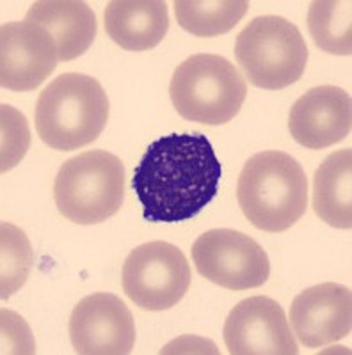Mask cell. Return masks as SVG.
Listing matches in <instances>:
<instances>
[{
	"label": "cell",
	"instance_id": "6da1fadb",
	"mask_svg": "<svg viewBox=\"0 0 352 355\" xmlns=\"http://www.w3.org/2000/svg\"><path fill=\"white\" fill-rule=\"evenodd\" d=\"M221 162L203 133H171L148 146L132 189L148 222L194 218L217 196Z\"/></svg>",
	"mask_w": 352,
	"mask_h": 355
},
{
	"label": "cell",
	"instance_id": "7a4b0ae2",
	"mask_svg": "<svg viewBox=\"0 0 352 355\" xmlns=\"http://www.w3.org/2000/svg\"><path fill=\"white\" fill-rule=\"evenodd\" d=\"M237 201L253 226L283 233L306 214V174L299 162L283 151L256 153L244 164Z\"/></svg>",
	"mask_w": 352,
	"mask_h": 355
},
{
	"label": "cell",
	"instance_id": "3957f363",
	"mask_svg": "<svg viewBox=\"0 0 352 355\" xmlns=\"http://www.w3.org/2000/svg\"><path fill=\"white\" fill-rule=\"evenodd\" d=\"M109 119V98L100 82L82 73H65L37 98V135L52 150L73 151L100 137Z\"/></svg>",
	"mask_w": 352,
	"mask_h": 355
},
{
	"label": "cell",
	"instance_id": "277c9868",
	"mask_svg": "<svg viewBox=\"0 0 352 355\" xmlns=\"http://www.w3.org/2000/svg\"><path fill=\"white\" fill-rule=\"evenodd\" d=\"M123 196V162L103 150L84 151L66 160L53 183L59 214L81 226L100 224L116 215Z\"/></svg>",
	"mask_w": 352,
	"mask_h": 355
},
{
	"label": "cell",
	"instance_id": "5b68a950",
	"mask_svg": "<svg viewBox=\"0 0 352 355\" xmlns=\"http://www.w3.org/2000/svg\"><path fill=\"white\" fill-rule=\"evenodd\" d=\"M169 96L176 112L189 121L226 125L244 105L247 84L223 55L196 53L174 69Z\"/></svg>",
	"mask_w": 352,
	"mask_h": 355
},
{
	"label": "cell",
	"instance_id": "8992f818",
	"mask_svg": "<svg viewBox=\"0 0 352 355\" xmlns=\"http://www.w3.org/2000/svg\"><path fill=\"white\" fill-rule=\"evenodd\" d=\"M235 57L246 78L255 87L285 89L303 77L308 46L299 28L283 17L253 18L240 31Z\"/></svg>",
	"mask_w": 352,
	"mask_h": 355
},
{
	"label": "cell",
	"instance_id": "52a82bcc",
	"mask_svg": "<svg viewBox=\"0 0 352 355\" xmlns=\"http://www.w3.org/2000/svg\"><path fill=\"white\" fill-rule=\"evenodd\" d=\"M190 279L185 254L162 240L135 247L123 263V291L141 309H171L185 297Z\"/></svg>",
	"mask_w": 352,
	"mask_h": 355
},
{
	"label": "cell",
	"instance_id": "ba28073f",
	"mask_svg": "<svg viewBox=\"0 0 352 355\" xmlns=\"http://www.w3.org/2000/svg\"><path fill=\"white\" fill-rule=\"evenodd\" d=\"M192 261L203 277L233 291L260 288L271 274V261L262 245L233 230L199 234L192 245Z\"/></svg>",
	"mask_w": 352,
	"mask_h": 355
},
{
	"label": "cell",
	"instance_id": "9c48e42d",
	"mask_svg": "<svg viewBox=\"0 0 352 355\" xmlns=\"http://www.w3.org/2000/svg\"><path fill=\"white\" fill-rule=\"evenodd\" d=\"M69 339L81 355H126L134 350V316L119 297H84L69 316Z\"/></svg>",
	"mask_w": 352,
	"mask_h": 355
},
{
	"label": "cell",
	"instance_id": "30bf717a",
	"mask_svg": "<svg viewBox=\"0 0 352 355\" xmlns=\"http://www.w3.org/2000/svg\"><path fill=\"white\" fill-rule=\"evenodd\" d=\"M223 338L231 355L299 354L283 307L262 295L249 297L230 311Z\"/></svg>",
	"mask_w": 352,
	"mask_h": 355
},
{
	"label": "cell",
	"instance_id": "8fae6325",
	"mask_svg": "<svg viewBox=\"0 0 352 355\" xmlns=\"http://www.w3.org/2000/svg\"><path fill=\"white\" fill-rule=\"evenodd\" d=\"M59 50L52 34L31 21L0 28V84L11 91H34L52 75Z\"/></svg>",
	"mask_w": 352,
	"mask_h": 355
},
{
	"label": "cell",
	"instance_id": "7c38bea8",
	"mask_svg": "<svg viewBox=\"0 0 352 355\" xmlns=\"http://www.w3.org/2000/svg\"><path fill=\"white\" fill-rule=\"evenodd\" d=\"M294 334L308 348L336 343L351 334L352 293L338 283L306 288L290 306Z\"/></svg>",
	"mask_w": 352,
	"mask_h": 355
},
{
	"label": "cell",
	"instance_id": "4fadbf2b",
	"mask_svg": "<svg viewBox=\"0 0 352 355\" xmlns=\"http://www.w3.org/2000/svg\"><path fill=\"white\" fill-rule=\"evenodd\" d=\"M352 128V101L336 85L310 89L294 103L288 130L297 144L308 150H324L344 141Z\"/></svg>",
	"mask_w": 352,
	"mask_h": 355
},
{
	"label": "cell",
	"instance_id": "5bb4252c",
	"mask_svg": "<svg viewBox=\"0 0 352 355\" xmlns=\"http://www.w3.org/2000/svg\"><path fill=\"white\" fill-rule=\"evenodd\" d=\"M110 40L130 52L155 49L169 28L164 0H114L103 12Z\"/></svg>",
	"mask_w": 352,
	"mask_h": 355
},
{
	"label": "cell",
	"instance_id": "9a60e30c",
	"mask_svg": "<svg viewBox=\"0 0 352 355\" xmlns=\"http://www.w3.org/2000/svg\"><path fill=\"white\" fill-rule=\"evenodd\" d=\"M25 21L45 27L53 36L59 61H73L87 52L97 36L94 11L77 0H41L34 2Z\"/></svg>",
	"mask_w": 352,
	"mask_h": 355
},
{
	"label": "cell",
	"instance_id": "2e32d148",
	"mask_svg": "<svg viewBox=\"0 0 352 355\" xmlns=\"http://www.w3.org/2000/svg\"><path fill=\"white\" fill-rule=\"evenodd\" d=\"M352 150L335 151L315 173L313 210L320 220L336 230L352 227Z\"/></svg>",
	"mask_w": 352,
	"mask_h": 355
},
{
	"label": "cell",
	"instance_id": "e0dca14e",
	"mask_svg": "<svg viewBox=\"0 0 352 355\" xmlns=\"http://www.w3.org/2000/svg\"><path fill=\"white\" fill-rule=\"evenodd\" d=\"M249 9L247 0H176L174 15L180 27L192 36L212 37L230 33Z\"/></svg>",
	"mask_w": 352,
	"mask_h": 355
},
{
	"label": "cell",
	"instance_id": "ac0fdd59",
	"mask_svg": "<svg viewBox=\"0 0 352 355\" xmlns=\"http://www.w3.org/2000/svg\"><path fill=\"white\" fill-rule=\"evenodd\" d=\"M308 31L313 43L333 55L352 53L351 0H315L308 11Z\"/></svg>",
	"mask_w": 352,
	"mask_h": 355
},
{
	"label": "cell",
	"instance_id": "d6986e66",
	"mask_svg": "<svg viewBox=\"0 0 352 355\" xmlns=\"http://www.w3.org/2000/svg\"><path fill=\"white\" fill-rule=\"evenodd\" d=\"M0 249H2L0 297L6 300L17 293L27 281L34 265V252L27 234L9 222H2Z\"/></svg>",
	"mask_w": 352,
	"mask_h": 355
},
{
	"label": "cell",
	"instance_id": "ffe728a7",
	"mask_svg": "<svg viewBox=\"0 0 352 355\" xmlns=\"http://www.w3.org/2000/svg\"><path fill=\"white\" fill-rule=\"evenodd\" d=\"M2 112V160L0 171H11L25 157L31 144L28 123L22 112L11 105L0 107Z\"/></svg>",
	"mask_w": 352,
	"mask_h": 355
},
{
	"label": "cell",
	"instance_id": "44dd1931",
	"mask_svg": "<svg viewBox=\"0 0 352 355\" xmlns=\"http://www.w3.org/2000/svg\"><path fill=\"white\" fill-rule=\"evenodd\" d=\"M24 323L22 316L2 309V354H33L36 350L31 332L18 336V329Z\"/></svg>",
	"mask_w": 352,
	"mask_h": 355
}]
</instances>
